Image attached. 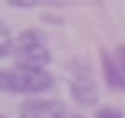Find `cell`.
I'll return each instance as SVG.
<instances>
[{
  "label": "cell",
  "instance_id": "1",
  "mask_svg": "<svg viewBox=\"0 0 125 118\" xmlns=\"http://www.w3.org/2000/svg\"><path fill=\"white\" fill-rule=\"evenodd\" d=\"M54 88V78L37 68H0V91L3 95H44Z\"/></svg>",
  "mask_w": 125,
  "mask_h": 118
},
{
  "label": "cell",
  "instance_id": "2",
  "mask_svg": "<svg viewBox=\"0 0 125 118\" xmlns=\"http://www.w3.org/2000/svg\"><path fill=\"white\" fill-rule=\"evenodd\" d=\"M14 58H17V68L47 71V64H51V47H47V40H44L37 30H21L17 40H14Z\"/></svg>",
  "mask_w": 125,
  "mask_h": 118
},
{
  "label": "cell",
  "instance_id": "3",
  "mask_svg": "<svg viewBox=\"0 0 125 118\" xmlns=\"http://www.w3.org/2000/svg\"><path fill=\"white\" fill-rule=\"evenodd\" d=\"M71 98L78 105H98V81L91 78V64L74 61L71 64Z\"/></svg>",
  "mask_w": 125,
  "mask_h": 118
},
{
  "label": "cell",
  "instance_id": "4",
  "mask_svg": "<svg viewBox=\"0 0 125 118\" xmlns=\"http://www.w3.org/2000/svg\"><path fill=\"white\" fill-rule=\"evenodd\" d=\"M64 105L58 98H27L21 105V118H64Z\"/></svg>",
  "mask_w": 125,
  "mask_h": 118
},
{
  "label": "cell",
  "instance_id": "5",
  "mask_svg": "<svg viewBox=\"0 0 125 118\" xmlns=\"http://www.w3.org/2000/svg\"><path fill=\"white\" fill-rule=\"evenodd\" d=\"M102 74H105V84L112 91H125V71L115 61V54H108V51H102Z\"/></svg>",
  "mask_w": 125,
  "mask_h": 118
},
{
  "label": "cell",
  "instance_id": "6",
  "mask_svg": "<svg viewBox=\"0 0 125 118\" xmlns=\"http://www.w3.org/2000/svg\"><path fill=\"white\" fill-rule=\"evenodd\" d=\"M7 54H14V37H10V30L0 24V58H7Z\"/></svg>",
  "mask_w": 125,
  "mask_h": 118
},
{
  "label": "cell",
  "instance_id": "7",
  "mask_svg": "<svg viewBox=\"0 0 125 118\" xmlns=\"http://www.w3.org/2000/svg\"><path fill=\"white\" fill-rule=\"evenodd\" d=\"M98 118H125V115L115 111V108H98Z\"/></svg>",
  "mask_w": 125,
  "mask_h": 118
},
{
  "label": "cell",
  "instance_id": "8",
  "mask_svg": "<svg viewBox=\"0 0 125 118\" xmlns=\"http://www.w3.org/2000/svg\"><path fill=\"white\" fill-rule=\"evenodd\" d=\"M115 61L122 64V71H125V44H122V47H118V51H115Z\"/></svg>",
  "mask_w": 125,
  "mask_h": 118
},
{
  "label": "cell",
  "instance_id": "9",
  "mask_svg": "<svg viewBox=\"0 0 125 118\" xmlns=\"http://www.w3.org/2000/svg\"><path fill=\"white\" fill-rule=\"evenodd\" d=\"M64 118H84V115H64Z\"/></svg>",
  "mask_w": 125,
  "mask_h": 118
},
{
  "label": "cell",
  "instance_id": "10",
  "mask_svg": "<svg viewBox=\"0 0 125 118\" xmlns=\"http://www.w3.org/2000/svg\"><path fill=\"white\" fill-rule=\"evenodd\" d=\"M0 118H3V115H0Z\"/></svg>",
  "mask_w": 125,
  "mask_h": 118
}]
</instances>
